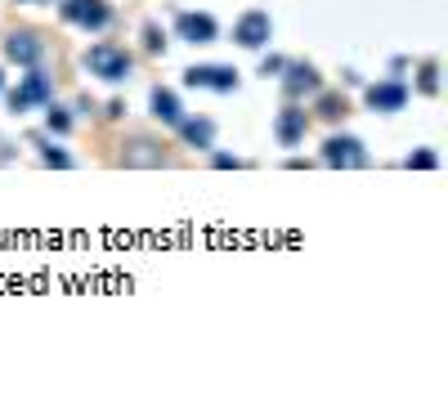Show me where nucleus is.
I'll return each instance as SVG.
<instances>
[{
  "label": "nucleus",
  "instance_id": "2",
  "mask_svg": "<svg viewBox=\"0 0 448 394\" xmlns=\"http://www.w3.org/2000/svg\"><path fill=\"white\" fill-rule=\"evenodd\" d=\"M50 99H54V77L41 72V68H27V77L18 81V90H9V108H14V113H27V108L50 103Z\"/></svg>",
  "mask_w": 448,
  "mask_h": 394
},
{
  "label": "nucleus",
  "instance_id": "22",
  "mask_svg": "<svg viewBox=\"0 0 448 394\" xmlns=\"http://www.w3.org/2000/svg\"><path fill=\"white\" fill-rule=\"evenodd\" d=\"M0 90H5V72H0Z\"/></svg>",
  "mask_w": 448,
  "mask_h": 394
},
{
  "label": "nucleus",
  "instance_id": "23",
  "mask_svg": "<svg viewBox=\"0 0 448 394\" xmlns=\"http://www.w3.org/2000/svg\"><path fill=\"white\" fill-rule=\"evenodd\" d=\"M18 5H27V0H18Z\"/></svg>",
  "mask_w": 448,
  "mask_h": 394
},
{
  "label": "nucleus",
  "instance_id": "14",
  "mask_svg": "<svg viewBox=\"0 0 448 394\" xmlns=\"http://www.w3.org/2000/svg\"><path fill=\"white\" fill-rule=\"evenodd\" d=\"M435 166H440V153H430V148L408 153V170H435Z\"/></svg>",
  "mask_w": 448,
  "mask_h": 394
},
{
  "label": "nucleus",
  "instance_id": "9",
  "mask_svg": "<svg viewBox=\"0 0 448 394\" xmlns=\"http://www.w3.org/2000/svg\"><path fill=\"white\" fill-rule=\"evenodd\" d=\"M283 90H287V99L319 94V90H323V77H319L309 63H283Z\"/></svg>",
  "mask_w": 448,
  "mask_h": 394
},
{
  "label": "nucleus",
  "instance_id": "21",
  "mask_svg": "<svg viewBox=\"0 0 448 394\" xmlns=\"http://www.w3.org/2000/svg\"><path fill=\"white\" fill-rule=\"evenodd\" d=\"M211 162H215V166H220V170H229V166H242V162H238V157H229V153H215V157H211Z\"/></svg>",
  "mask_w": 448,
  "mask_h": 394
},
{
  "label": "nucleus",
  "instance_id": "20",
  "mask_svg": "<svg viewBox=\"0 0 448 394\" xmlns=\"http://www.w3.org/2000/svg\"><path fill=\"white\" fill-rule=\"evenodd\" d=\"M283 63H287V58H278V54H264V58H260V77H278V72H283Z\"/></svg>",
  "mask_w": 448,
  "mask_h": 394
},
{
  "label": "nucleus",
  "instance_id": "10",
  "mask_svg": "<svg viewBox=\"0 0 448 394\" xmlns=\"http://www.w3.org/2000/svg\"><path fill=\"white\" fill-rule=\"evenodd\" d=\"M408 103V85L404 81H377L368 85V108L372 113H399Z\"/></svg>",
  "mask_w": 448,
  "mask_h": 394
},
{
  "label": "nucleus",
  "instance_id": "3",
  "mask_svg": "<svg viewBox=\"0 0 448 394\" xmlns=\"http://www.w3.org/2000/svg\"><path fill=\"white\" fill-rule=\"evenodd\" d=\"M58 18L72 23V27H81V32H103L108 23H113V9H108L103 0H63V5H58Z\"/></svg>",
  "mask_w": 448,
  "mask_h": 394
},
{
  "label": "nucleus",
  "instance_id": "5",
  "mask_svg": "<svg viewBox=\"0 0 448 394\" xmlns=\"http://www.w3.org/2000/svg\"><path fill=\"white\" fill-rule=\"evenodd\" d=\"M184 81L193 90H215V94H233L238 90V72L224 68V63H198L184 72Z\"/></svg>",
  "mask_w": 448,
  "mask_h": 394
},
{
  "label": "nucleus",
  "instance_id": "12",
  "mask_svg": "<svg viewBox=\"0 0 448 394\" xmlns=\"http://www.w3.org/2000/svg\"><path fill=\"white\" fill-rule=\"evenodd\" d=\"M179 134H184V144H193V148H211L215 144V121H207V117H179Z\"/></svg>",
  "mask_w": 448,
  "mask_h": 394
},
{
  "label": "nucleus",
  "instance_id": "13",
  "mask_svg": "<svg viewBox=\"0 0 448 394\" xmlns=\"http://www.w3.org/2000/svg\"><path fill=\"white\" fill-rule=\"evenodd\" d=\"M153 117L166 121V126H179V117H184V108H179V94L166 90V85H157V90H153Z\"/></svg>",
  "mask_w": 448,
  "mask_h": 394
},
{
  "label": "nucleus",
  "instance_id": "19",
  "mask_svg": "<svg viewBox=\"0 0 448 394\" xmlns=\"http://www.w3.org/2000/svg\"><path fill=\"white\" fill-rule=\"evenodd\" d=\"M319 94H323V90H319ZM323 117H332V121H336V117H345V99L323 94Z\"/></svg>",
  "mask_w": 448,
  "mask_h": 394
},
{
  "label": "nucleus",
  "instance_id": "17",
  "mask_svg": "<svg viewBox=\"0 0 448 394\" xmlns=\"http://www.w3.org/2000/svg\"><path fill=\"white\" fill-rule=\"evenodd\" d=\"M143 45H148V54H162V49H166L162 27H157V23H148V27H143Z\"/></svg>",
  "mask_w": 448,
  "mask_h": 394
},
{
  "label": "nucleus",
  "instance_id": "11",
  "mask_svg": "<svg viewBox=\"0 0 448 394\" xmlns=\"http://www.w3.org/2000/svg\"><path fill=\"white\" fill-rule=\"evenodd\" d=\"M305 130H309V117H305V108H283L274 121V139L283 144V148H296L300 139H305Z\"/></svg>",
  "mask_w": 448,
  "mask_h": 394
},
{
  "label": "nucleus",
  "instance_id": "6",
  "mask_svg": "<svg viewBox=\"0 0 448 394\" xmlns=\"http://www.w3.org/2000/svg\"><path fill=\"white\" fill-rule=\"evenodd\" d=\"M269 36H274V18L264 14V9H247L238 23H233V41L242 49H260V45H269Z\"/></svg>",
  "mask_w": 448,
  "mask_h": 394
},
{
  "label": "nucleus",
  "instance_id": "7",
  "mask_svg": "<svg viewBox=\"0 0 448 394\" xmlns=\"http://www.w3.org/2000/svg\"><path fill=\"white\" fill-rule=\"evenodd\" d=\"M175 32H179V41H188V45H211L215 36H220V23H215L211 14H193V9H184V14H175Z\"/></svg>",
  "mask_w": 448,
  "mask_h": 394
},
{
  "label": "nucleus",
  "instance_id": "1",
  "mask_svg": "<svg viewBox=\"0 0 448 394\" xmlns=\"http://www.w3.org/2000/svg\"><path fill=\"white\" fill-rule=\"evenodd\" d=\"M81 63H86L90 77H99V81H108V85H121V81L130 77V68H135V58H130L121 45H113V41H99V45L86 49V58H81Z\"/></svg>",
  "mask_w": 448,
  "mask_h": 394
},
{
  "label": "nucleus",
  "instance_id": "15",
  "mask_svg": "<svg viewBox=\"0 0 448 394\" xmlns=\"http://www.w3.org/2000/svg\"><path fill=\"white\" fill-rule=\"evenodd\" d=\"M421 94H435V90H440V68H435V63H421Z\"/></svg>",
  "mask_w": 448,
  "mask_h": 394
},
{
  "label": "nucleus",
  "instance_id": "16",
  "mask_svg": "<svg viewBox=\"0 0 448 394\" xmlns=\"http://www.w3.org/2000/svg\"><path fill=\"white\" fill-rule=\"evenodd\" d=\"M41 162H45V166H58V170H68V166H72V157L63 153V148H54V144H50V148L41 153Z\"/></svg>",
  "mask_w": 448,
  "mask_h": 394
},
{
  "label": "nucleus",
  "instance_id": "4",
  "mask_svg": "<svg viewBox=\"0 0 448 394\" xmlns=\"http://www.w3.org/2000/svg\"><path fill=\"white\" fill-rule=\"evenodd\" d=\"M323 162L341 166V170H359V166H368L372 157H368V148H363L354 134H332V139L323 144Z\"/></svg>",
  "mask_w": 448,
  "mask_h": 394
},
{
  "label": "nucleus",
  "instance_id": "18",
  "mask_svg": "<svg viewBox=\"0 0 448 394\" xmlns=\"http://www.w3.org/2000/svg\"><path fill=\"white\" fill-rule=\"evenodd\" d=\"M45 121H50L54 134H68V130H72V117L63 113V108H50V117H45Z\"/></svg>",
  "mask_w": 448,
  "mask_h": 394
},
{
  "label": "nucleus",
  "instance_id": "8",
  "mask_svg": "<svg viewBox=\"0 0 448 394\" xmlns=\"http://www.w3.org/2000/svg\"><path fill=\"white\" fill-rule=\"evenodd\" d=\"M5 58H9V63H18V68H36L45 58V41L36 32H14L5 41Z\"/></svg>",
  "mask_w": 448,
  "mask_h": 394
}]
</instances>
